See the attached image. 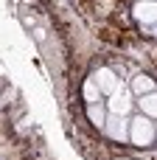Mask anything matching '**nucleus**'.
I'll return each instance as SVG.
<instances>
[{
    "mask_svg": "<svg viewBox=\"0 0 157 160\" xmlns=\"http://www.w3.org/2000/svg\"><path fill=\"white\" fill-rule=\"evenodd\" d=\"M129 141L135 146H149L155 141V121L146 115H138L135 121H129Z\"/></svg>",
    "mask_w": 157,
    "mask_h": 160,
    "instance_id": "nucleus-1",
    "label": "nucleus"
},
{
    "mask_svg": "<svg viewBox=\"0 0 157 160\" xmlns=\"http://www.w3.org/2000/svg\"><path fill=\"white\" fill-rule=\"evenodd\" d=\"M110 110H112V115H129V110H132L129 93H124V96H115V98L110 101Z\"/></svg>",
    "mask_w": 157,
    "mask_h": 160,
    "instance_id": "nucleus-8",
    "label": "nucleus"
},
{
    "mask_svg": "<svg viewBox=\"0 0 157 160\" xmlns=\"http://www.w3.org/2000/svg\"><path fill=\"white\" fill-rule=\"evenodd\" d=\"M87 118L93 121V127L104 129V124H107V110H104V104H101V101H93V104L87 107Z\"/></svg>",
    "mask_w": 157,
    "mask_h": 160,
    "instance_id": "nucleus-6",
    "label": "nucleus"
},
{
    "mask_svg": "<svg viewBox=\"0 0 157 160\" xmlns=\"http://www.w3.org/2000/svg\"><path fill=\"white\" fill-rule=\"evenodd\" d=\"M104 129H107V135H110L112 141H118V143H126V141H129V121H126V115H107Z\"/></svg>",
    "mask_w": 157,
    "mask_h": 160,
    "instance_id": "nucleus-2",
    "label": "nucleus"
},
{
    "mask_svg": "<svg viewBox=\"0 0 157 160\" xmlns=\"http://www.w3.org/2000/svg\"><path fill=\"white\" fill-rule=\"evenodd\" d=\"M157 96L155 93H146V96H138V107H140V112L146 115V118H152L155 121V115H157Z\"/></svg>",
    "mask_w": 157,
    "mask_h": 160,
    "instance_id": "nucleus-7",
    "label": "nucleus"
},
{
    "mask_svg": "<svg viewBox=\"0 0 157 160\" xmlns=\"http://www.w3.org/2000/svg\"><path fill=\"white\" fill-rule=\"evenodd\" d=\"M129 90H132L135 96L155 93V79H152V76H146V73H138V76L132 79V84H129Z\"/></svg>",
    "mask_w": 157,
    "mask_h": 160,
    "instance_id": "nucleus-5",
    "label": "nucleus"
},
{
    "mask_svg": "<svg viewBox=\"0 0 157 160\" xmlns=\"http://www.w3.org/2000/svg\"><path fill=\"white\" fill-rule=\"evenodd\" d=\"M93 82H96V87L101 90V96H115V90H118V79H115V73H112L110 68H101V70L93 76Z\"/></svg>",
    "mask_w": 157,
    "mask_h": 160,
    "instance_id": "nucleus-4",
    "label": "nucleus"
},
{
    "mask_svg": "<svg viewBox=\"0 0 157 160\" xmlns=\"http://www.w3.org/2000/svg\"><path fill=\"white\" fill-rule=\"evenodd\" d=\"M84 98H87L90 104H93V101H101V90L96 87V82H87V84H84Z\"/></svg>",
    "mask_w": 157,
    "mask_h": 160,
    "instance_id": "nucleus-9",
    "label": "nucleus"
},
{
    "mask_svg": "<svg viewBox=\"0 0 157 160\" xmlns=\"http://www.w3.org/2000/svg\"><path fill=\"white\" fill-rule=\"evenodd\" d=\"M132 11H135V20H138L143 28L149 25V31H155V11H157L155 0H138Z\"/></svg>",
    "mask_w": 157,
    "mask_h": 160,
    "instance_id": "nucleus-3",
    "label": "nucleus"
}]
</instances>
